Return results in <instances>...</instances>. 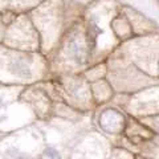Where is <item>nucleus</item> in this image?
<instances>
[{
	"mask_svg": "<svg viewBox=\"0 0 159 159\" xmlns=\"http://www.w3.org/2000/svg\"><path fill=\"white\" fill-rule=\"evenodd\" d=\"M98 123L105 133L121 134L126 127V118L116 109H107L99 116Z\"/></svg>",
	"mask_w": 159,
	"mask_h": 159,
	"instance_id": "1",
	"label": "nucleus"
},
{
	"mask_svg": "<svg viewBox=\"0 0 159 159\" xmlns=\"http://www.w3.org/2000/svg\"><path fill=\"white\" fill-rule=\"evenodd\" d=\"M66 52L68 56L72 57V60H74L77 64H84L88 61L92 49L89 47V43L81 36H73L68 43Z\"/></svg>",
	"mask_w": 159,
	"mask_h": 159,
	"instance_id": "2",
	"label": "nucleus"
},
{
	"mask_svg": "<svg viewBox=\"0 0 159 159\" xmlns=\"http://www.w3.org/2000/svg\"><path fill=\"white\" fill-rule=\"evenodd\" d=\"M9 72L12 74H15L16 77L20 78H29L32 76L31 73V68H29V64L25 61L24 58H13L11 62H9Z\"/></svg>",
	"mask_w": 159,
	"mask_h": 159,
	"instance_id": "3",
	"label": "nucleus"
},
{
	"mask_svg": "<svg viewBox=\"0 0 159 159\" xmlns=\"http://www.w3.org/2000/svg\"><path fill=\"white\" fill-rule=\"evenodd\" d=\"M40 159H61V157H60V154L54 150V148L48 147V148L44 150V152L41 154Z\"/></svg>",
	"mask_w": 159,
	"mask_h": 159,
	"instance_id": "4",
	"label": "nucleus"
},
{
	"mask_svg": "<svg viewBox=\"0 0 159 159\" xmlns=\"http://www.w3.org/2000/svg\"><path fill=\"white\" fill-rule=\"evenodd\" d=\"M158 70H159V60H158Z\"/></svg>",
	"mask_w": 159,
	"mask_h": 159,
	"instance_id": "5",
	"label": "nucleus"
},
{
	"mask_svg": "<svg viewBox=\"0 0 159 159\" xmlns=\"http://www.w3.org/2000/svg\"><path fill=\"white\" fill-rule=\"evenodd\" d=\"M0 105H2V101H0Z\"/></svg>",
	"mask_w": 159,
	"mask_h": 159,
	"instance_id": "6",
	"label": "nucleus"
},
{
	"mask_svg": "<svg viewBox=\"0 0 159 159\" xmlns=\"http://www.w3.org/2000/svg\"><path fill=\"white\" fill-rule=\"evenodd\" d=\"M0 16H2V12H0Z\"/></svg>",
	"mask_w": 159,
	"mask_h": 159,
	"instance_id": "7",
	"label": "nucleus"
}]
</instances>
